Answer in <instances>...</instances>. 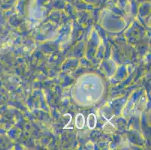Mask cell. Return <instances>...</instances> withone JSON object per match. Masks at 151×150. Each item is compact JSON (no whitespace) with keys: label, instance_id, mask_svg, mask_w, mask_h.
I'll list each match as a JSON object with an SVG mask.
<instances>
[{"label":"cell","instance_id":"cell-1","mask_svg":"<svg viewBox=\"0 0 151 150\" xmlns=\"http://www.w3.org/2000/svg\"><path fill=\"white\" fill-rule=\"evenodd\" d=\"M98 78L96 74L94 76H91L89 86L90 88H87L83 76L77 81L74 90H75V93H77L76 95L78 96L77 98H75V100L83 95V97H82L78 102V104H81L83 99V101L81 106H92L99 101L104 94V84L101 79L98 80Z\"/></svg>","mask_w":151,"mask_h":150},{"label":"cell","instance_id":"cell-2","mask_svg":"<svg viewBox=\"0 0 151 150\" xmlns=\"http://www.w3.org/2000/svg\"><path fill=\"white\" fill-rule=\"evenodd\" d=\"M86 124H87V127L90 130H93L96 128L97 125V118L96 114L94 113H90L87 117V120H86Z\"/></svg>","mask_w":151,"mask_h":150},{"label":"cell","instance_id":"cell-3","mask_svg":"<svg viewBox=\"0 0 151 150\" xmlns=\"http://www.w3.org/2000/svg\"><path fill=\"white\" fill-rule=\"evenodd\" d=\"M85 126V118L83 114L78 113L75 116V127L78 129H83Z\"/></svg>","mask_w":151,"mask_h":150}]
</instances>
